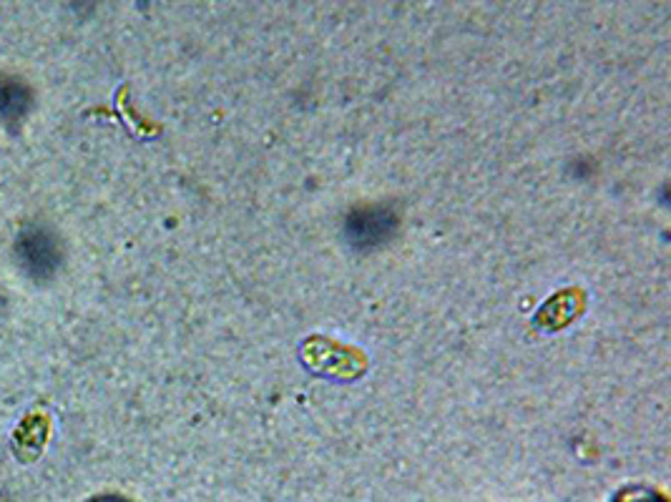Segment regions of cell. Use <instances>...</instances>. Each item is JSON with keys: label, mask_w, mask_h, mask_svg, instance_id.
Masks as SVG:
<instances>
[{"label": "cell", "mask_w": 671, "mask_h": 502, "mask_svg": "<svg viewBox=\"0 0 671 502\" xmlns=\"http://www.w3.org/2000/svg\"><path fill=\"white\" fill-rule=\"evenodd\" d=\"M15 259L30 279H48L61 266V247L44 224H26L15 239Z\"/></svg>", "instance_id": "6da1fadb"}, {"label": "cell", "mask_w": 671, "mask_h": 502, "mask_svg": "<svg viewBox=\"0 0 671 502\" xmlns=\"http://www.w3.org/2000/svg\"><path fill=\"white\" fill-rule=\"evenodd\" d=\"M395 229V218L387 209H362L347 218V239L355 247H375Z\"/></svg>", "instance_id": "7a4b0ae2"}, {"label": "cell", "mask_w": 671, "mask_h": 502, "mask_svg": "<svg viewBox=\"0 0 671 502\" xmlns=\"http://www.w3.org/2000/svg\"><path fill=\"white\" fill-rule=\"evenodd\" d=\"M28 103V88L21 86L18 80H3V84H0V121L15 124V121L26 113Z\"/></svg>", "instance_id": "3957f363"}]
</instances>
